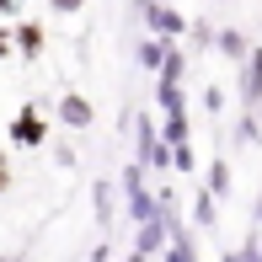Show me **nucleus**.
Listing matches in <instances>:
<instances>
[{"label":"nucleus","instance_id":"nucleus-1","mask_svg":"<svg viewBox=\"0 0 262 262\" xmlns=\"http://www.w3.org/2000/svg\"><path fill=\"white\" fill-rule=\"evenodd\" d=\"M139 166H171V145L166 134H156L150 118H139Z\"/></svg>","mask_w":262,"mask_h":262},{"label":"nucleus","instance_id":"nucleus-2","mask_svg":"<svg viewBox=\"0 0 262 262\" xmlns=\"http://www.w3.org/2000/svg\"><path fill=\"white\" fill-rule=\"evenodd\" d=\"M241 102L252 113H262V49H252L246 64H241Z\"/></svg>","mask_w":262,"mask_h":262},{"label":"nucleus","instance_id":"nucleus-3","mask_svg":"<svg viewBox=\"0 0 262 262\" xmlns=\"http://www.w3.org/2000/svg\"><path fill=\"white\" fill-rule=\"evenodd\" d=\"M166 246H171V225H166V220L139 225V241H134V252H139V257H156V252H166Z\"/></svg>","mask_w":262,"mask_h":262},{"label":"nucleus","instance_id":"nucleus-4","mask_svg":"<svg viewBox=\"0 0 262 262\" xmlns=\"http://www.w3.org/2000/svg\"><path fill=\"white\" fill-rule=\"evenodd\" d=\"M145 21H150V32H156V38H182V11H171V6H150L145 11Z\"/></svg>","mask_w":262,"mask_h":262},{"label":"nucleus","instance_id":"nucleus-5","mask_svg":"<svg viewBox=\"0 0 262 262\" xmlns=\"http://www.w3.org/2000/svg\"><path fill=\"white\" fill-rule=\"evenodd\" d=\"M214 49H220L225 59H235V64H246L252 43H246V32H241V27H220V32H214Z\"/></svg>","mask_w":262,"mask_h":262},{"label":"nucleus","instance_id":"nucleus-6","mask_svg":"<svg viewBox=\"0 0 262 262\" xmlns=\"http://www.w3.org/2000/svg\"><path fill=\"white\" fill-rule=\"evenodd\" d=\"M11 139H16V145H43V118L32 113H16V123H11Z\"/></svg>","mask_w":262,"mask_h":262},{"label":"nucleus","instance_id":"nucleus-7","mask_svg":"<svg viewBox=\"0 0 262 262\" xmlns=\"http://www.w3.org/2000/svg\"><path fill=\"white\" fill-rule=\"evenodd\" d=\"M59 118H64L70 128H91V118H97V113H91L86 97H64V102H59Z\"/></svg>","mask_w":262,"mask_h":262},{"label":"nucleus","instance_id":"nucleus-8","mask_svg":"<svg viewBox=\"0 0 262 262\" xmlns=\"http://www.w3.org/2000/svg\"><path fill=\"white\" fill-rule=\"evenodd\" d=\"M166 54H171V43H166V38H150V43H139V64H145V70H156V75H161Z\"/></svg>","mask_w":262,"mask_h":262},{"label":"nucleus","instance_id":"nucleus-9","mask_svg":"<svg viewBox=\"0 0 262 262\" xmlns=\"http://www.w3.org/2000/svg\"><path fill=\"white\" fill-rule=\"evenodd\" d=\"M166 262H198V252H193V235H187V230H171V246H166Z\"/></svg>","mask_w":262,"mask_h":262},{"label":"nucleus","instance_id":"nucleus-10","mask_svg":"<svg viewBox=\"0 0 262 262\" xmlns=\"http://www.w3.org/2000/svg\"><path fill=\"white\" fill-rule=\"evenodd\" d=\"M204 193H214V198H225V193H230V166H225L220 156L209 161V187H204Z\"/></svg>","mask_w":262,"mask_h":262},{"label":"nucleus","instance_id":"nucleus-11","mask_svg":"<svg viewBox=\"0 0 262 262\" xmlns=\"http://www.w3.org/2000/svg\"><path fill=\"white\" fill-rule=\"evenodd\" d=\"M182 70H187V59L171 49V54H166V64H161V86H182Z\"/></svg>","mask_w":262,"mask_h":262},{"label":"nucleus","instance_id":"nucleus-12","mask_svg":"<svg viewBox=\"0 0 262 262\" xmlns=\"http://www.w3.org/2000/svg\"><path fill=\"white\" fill-rule=\"evenodd\" d=\"M166 145H171V150L187 145V113H171V118H166Z\"/></svg>","mask_w":262,"mask_h":262},{"label":"nucleus","instance_id":"nucleus-13","mask_svg":"<svg viewBox=\"0 0 262 262\" xmlns=\"http://www.w3.org/2000/svg\"><path fill=\"white\" fill-rule=\"evenodd\" d=\"M97 220L113 225V182H97Z\"/></svg>","mask_w":262,"mask_h":262},{"label":"nucleus","instance_id":"nucleus-14","mask_svg":"<svg viewBox=\"0 0 262 262\" xmlns=\"http://www.w3.org/2000/svg\"><path fill=\"white\" fill-rule=\"evenodd\" d=\"M220 262H262V246H257V235H252L246 246H235V252H225Z\"/></svg>","mask_w":262,"mask_h":262},{"label":"nucleus","instance_id":"nucleus-15","mask_svg":"<svg viewBox=\"0 0 262 262\" xmlns=\"http://www.w3.org/2000/svg\"><path fill=\"white\" fill-rule=\"evenodd\" d=\"M16 43H21V54H38V49H43V32L27 21V27H16Z\"/></svg>","mask_w":262,"mask_h":262},{"label":"nucleus","instance_id":"nucleus-16","mask_svg":"<svg viewBox=\"0 0 262 262\" xmlns=\"http://www.w3.org/2000/svg\"><path fill=\"white\" fill-rule=\"evenodd\" d=\"M198 225H204V230H214V193H198Z\"/></svg>","mask_w":262,"mask_h":262},{"label":"nucleus","instance_id":"nucleus-17","mask_svg":"<svg viewBox=\"0 0 262 262\" xmlns=\"http://www.w3.org/2000/svg\"><path fill=\"white\" fill-rule=\"evenodd\" d=\"M171 166H177V171H193V150H187V145L171 150Z\"/></svg>","mask_w":262,"mask_h":262},{"label":"nucleus","instance_id":"nucleus-18","mask_svg":"<svg viewBox=\"0 0 262 262\" xmlns=\"http://www.w3.org/2000/svg\"><path fill=\"white\" fill-rule=\"evenodd\" d=\"M204 107H209V113H220V107H225V91L209 86V91H204Z\"/></svg>","mask_w":262,"mask_h":262},{"label":"nucleus","instance_id":"nucleus-19","mask_svg":"<svg viewBox=\"0 0 262 262\" xmlns=\"http://www.w3.org/2000/svg\"><path fill=\"white\" fill-rule=\"evenodd\" d=\"M49 6L59 11V16H75V11H80V6H86V0H49Z\"/></svg>","mask_w":262,"mask_h":262},{"label":"nucleus","instance_id":"nucleus-20","mask_svg":"<svg viewBox=\"0 0 262 262\" xmlns=\"http://www.w3.org/2000/svg\"><path fill=\"white\" fill-rule=\"evenodd\" d=\"M252 225L262 230V193H257V204H252Z\"/></svg>","mask_w":262,"mask_h":262},{"label":"nucleus","instance_id":"nucleus-21","mask_svg":"<svg viewBox=\"0 0 262 262\" xmlns=\"http://www.w3.org/2000/svg\"><path fill=\"white\" fill-rule=\"evenodd\" d=\"M6 187H11V171H6V161H0V193H6Z\"/></svg>","mask_w":262,"mask_h":262},{"label":"nucleus","instance_id":"nucleus-22","mask_svg":"<svg viewBox=\"0 0 262 262\" xmlns=\"http://www.w3.org/2000/svg\"><path fill=\"white\" fill-rule=\"evenodd\" d=\"M11 54V32H0V59H6Z\"/></svg>","mask_w":262,"mask_h":262},{"label":"nucleus","instance_id":"nucleus-23","mask_svg":"<svg viewBox=\"0 0 262 262\" xmlns=\"http://www.w3.org/2000/svg\"><path fill=\"white\" fill-rule=\"evenodd\" d=\"M0 11H16V0H0Z\"/></svg>","mask_w":262,"mask_h":262},{"label":"nucleus","instance_id":"nucleus-24","mask_svg":"<svg viewBox=\"0 0 262 262\" xmlns=\"http://www.w3.org/2000/svg\"><path fill=\"white\" fill-rule=\"evenodd\" d=\"M128 262H150V257H139V252H134V257H128Z\"/></svg>","mask_w":262,"mask_h":262},{"label":"nucleus","instance_id":"nucleus-25","mask_svg":"<svg viewBox=\"0 0 262 262\" xmlns=\"http://www.w3.org/2000/svg\"><path fill=\"white\" fill-rule=\"evenodd\" d=\"M0 262H21V257H0Z\"/></svg>","mask_w":262,"mask_h":262}]
</instances>
